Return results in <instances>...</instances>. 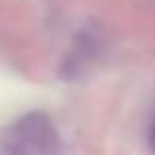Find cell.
I'll return each mask as SVG.
<instances>
[{
    "instance_id": "1",
    "label": "cell",
    "mask_w": 155,
    "mask_h": 155,
    "mask_svg": "<svg viewBox=\"0 0 155 155\" xmlns=\"http://www.w3.org/2000/svg\"><path fill=\"white\" fill-rule=\"evenodd\" d=\"M2 155H60L62 138L53 119L45 113H28L0 136Z\"/></svg>"
},
{
    "instance_id": "2",
    "label": "cell",
    "mask_w": 155,
    "mask_h": 155,
    "mask_svg": "<svg viewBox=\"0 0 155 155\" xmlns=\"http://www.w3.org/2000/svg\"><path fill=\"white\" fill-rule=\"evenodd\" d=\"M149 144H151V151L155 153V123L151 127V134H149Z\"/></svg>"
}]
</instances>
